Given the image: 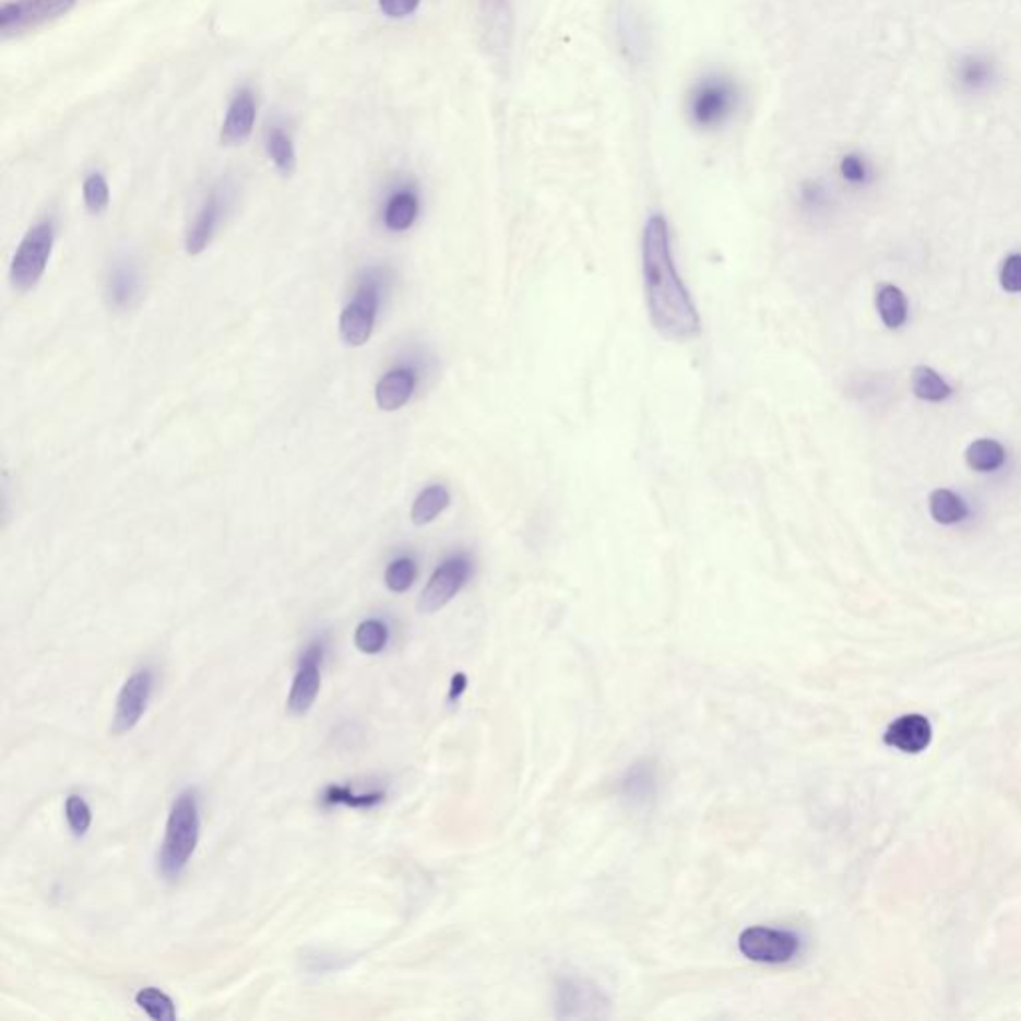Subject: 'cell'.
<instances>
[{"instance_id":"6da1fadb","label":"cell","mask_w":1021,"mask_h":1021,"mask_svg":"<svg viewBox=\"0 0 1021 1021\" xmlns=\"http://www.w3.org/2000/svg\"><path fill=\"white\" fill-rule=\"evenodd\" d=\"M643 276L649 313L656 332L685 342L700 332L699 311L678 276L666 219L653 214L643 234Z\"/></svg>"},{"instance_id":"7a4b0ae2","label":"cell","mask_w":1021,"mask_h":1021,"mask_svg":"<svg viewBox=\"0 0 1021 1021\" xmlns=\"http://www.w3.org/2000/svg\"><path fill=\"white\" fill-rule=\"evenodd\" d=\"M200 840V808L198 794L185 791L174 800L166 824V836L162 842L161 872L168 880L180 878L190 858L194 856Z\"/></svg>"},{"instance_id":"3957f363","label":"cell","mask_w":1021,"mask_h":1021,"mask_svg":"<svg viewBox=\"0 0 1021 1021\" xmlns=\"http://www.w3.org/2000/svg\"><path fill=\"white\" fill-rule=\"evenodd\" d=\"M736 103L738 91L735 82L724 76H709L697 82L690 94V118L699 128L721 127L735 112Z\"/></svg>"},{"instance_id":"277c9868","label":"cell","mask_w":1021,"mask_h":1021,"mask_svg":"<svg viewBox=\"0 0 1021 1021\" xmlns=\"http://www.w3.org/2000/svg\"><path fill=\"white\" fill-rule=\"evenodd\" d=\"M55 231L50 224H38L24 236L12 258L11 282L14 289L28 292L40 282L52 252Z\"/></svg>"},{"instance_id":"5b68a950","label":"cell","mask_w":1021,"mask_h":1021,"mask_svg":"<svg viewBox=\"0 0 1021 1021\" xmlns=\"http://www.w3.org/2000/svg\"><path fill=\"white\" fill-rule=\"evenodd\" d=\"M738 948L745 958L758 964H786L800 952V938L792 931L772 928H748L743 931Z\"/></svg>"},{"instance_id":"8992f818","label":"cell","mask_w":1021,"mask_h":1021,"mask_svg":"<svg viewBox=\"0 0 1021 1021\" xmlns=\"http://www.w3.org/2000/svg\"><path fill=\"white\" fill-rule=\"evenodd\" d=\"M76 0H11L0 9V31L11 36L55 21L72 11Z\"/></svg>"},{"instance_id":"52a82bcc","label":"cell","mask_w":1021,"mask_h":1021,"mask_svg":"<svg viewBox=\"0 0 1021 1021\" xmlns=\"http://www.w3.org/2000/svg\"><path fill=\"white\" fill-rule=\"evenodd\" d=\"M557 1016L567 1020L605 1018L610 1001L601 987L585 980H562L557 986Z\"/></svg>"},{"instance_id":"ba28073f","label":"cell","mask_w":1021,"mask_h":1021,"mask_svg":"<svg viewBox=\"0 0 1021 1021\" xmlns=\"http://www.w3.org/2000/svg\"><path fill=\"white\" fill-rule=\"evenodd\" d=\"M470 574L471 562L467 561V557L460 555L443 562L436 573L431 574L429 583L425 585L424 593L419 597V610L436 613L439 608L446 607L467 583Z\"/></svg>"},{"instance_id":"9c48e42d","label":"cell","mask_w":1021,"mask_h":1021,"mask_svg":"<svg viewBox=\"0 0 1021 1021\" xmlns=\"http://www.w3.org/2000/svg\"><path fill=\"white\" fill-rule=\"evenodd\" d=\"M323 644L313 643L299 658L298 670L287 697V709L292 714H306L318 699L322 685Z\"/></svg>"},{"instance_id":"30bf717a","label":"cell","mask_w":1021,"mask_h":1021,"mask_svg":"<svg viewBox=\"0 0 1021 1021\" xmlns=\"http://www.w3.org/2000/svg\"><path fill=\"white\" fill-rule=\"evenodd\" d=\"M152 689H154V677L149 668L139 670L128 678L116 702L115 721H112L115 735H124L140 723L142 714L149 707Z\"/></svg>"},{"instance_id":"8fae6325","label":"cell","mask_w":1021,"mask_h":1021,"mask_svg":"<svg viewBox=\"0 0 1021 1021\" xmlns=\"http://www.w3.org/2000/svg\"><path fill=\"white\" fill-rule=\"evenodd\" d=\"M376 310H378L376 292L371 287H361L357 292L356 299L345 308L340 318V333L345 344L354 345V347L368 344L373 332Z\"/></svg>"},{"instance_id":"7c38bea8","label":"cell","mask_w":1021,"mask_h":1021,"mask_svg":"<svg viewBox=\"0 0 1021 1021\" xmlns=\"http://www.w3.org/2000/svg\"><path fill=\"white\" fill-rule=\"evenodd\" d=\"M620 796L631 808H649L658 794V776L653 760H639L620 779Z\"/></svg>"},{"instance_id":"4fadbf2b","label":"cell","mask_w":1021,"mask_h":1021,"mask_svg":"<svg viewBox=\"0 0 1021 1021\" xmlns=\"http://www.w3.org/2000/svg\"><path fill=\"white\" fill-rule=\"evenodd\" d=\"M256 110L258 108H256V98H253L252 91L244 88V91L236 94L230 103V108H228L226 120H224L222 134H219L222 144L238 146V144H244L246 140L250 139L253 124H256Z\"/></svg>"},{"instance_id":"5bb4252c","label":"cell","mask_w":1021,"mask_h":1021,"mask_svg":"<svg viewBox=\"0 0 1021 1021\" xmlns=\"http://www.w3.org/2000/svg\"><path fill=\"white\" fill-rule=\"evenodd\" d=\"M931 740V724L922 714H906L890 724L886 731V745L894 746L902 752H922Z\"/></svg>"},{"instance_id":"9a60e30c","label":"cell","mask_w":1021,"mask_h":1021,"mask_svg":"<svg viewBox=\"0 0 1021 1021\" xmlns=\"http://www.w3.org/2000/svg\"><path fill=\"white\" fill-rule=\"evenodd\" d=\"M414 390V373L407 369H395L385 378L379 379L378 388H376V402L383 412H397L409 402Z\"/></svg>"},{"instance_id":"2e32d148","label":"cell","mask_w":1021,"mask_h":1021,"mask_svg":"<svg viewBox=\"0 0 1021 1021\" xmlns=\"http://www.w3.org/2000/svg\"><path fill=\"white\" fill-rule=\"evenodd\" d=\"M218 218L219 200L216 195H212V198L207 200L206 206L202 207V212L198 214L194 226L188 231L186 250H188L190 256H198V253H202L206 250L207 244L212 240V234L216 230Z\"/></svg>"},{"instance_id":"e0dca14e","label":"cell","mask_w":1021,"mask_h":1021,"mask_svg":"<svg viewBox=\"0 0 1021 1021\" xmlns=\"http://www.w3.org/2000/svg\"><path fill=\"white\" fill-rule=\"evenodd\" d=\"M449 501H451V497H449V491L443 485L427 487L415 499L414 507H412V521H414L415 525H429L431 521H436L437 517L448 509Z\"/></svg>"},{"instance_id":"ac0fdd59","label":"cell","mask_w":1021,"mask_h":1021,"mask_svg":"<svg viewBox=\"0 0 1021 1021\" xmlns=\"http://www.w3.org/2000/svg\"><path fill=\"white\" fill-rule=\"evenodd\" d=\"M876 308H878V313L882 318V322L888 325V328H902L907 320V301L906 296L898 289L895 286H886L878 289L876 294Z\"/></svg>"},{"instance_id":"d6986e66","label":"cell","mask_w":1021,"mask_h":1021,"mask_svg":"<svg viewBox=\"0 0 1021 1021\" xmlns=\"http://www.w3.org/2000/svg\"><path fill=\"white\" fill-rule=\"evenodd\" d=\"M912 391L924 402H943L952 395V388L941 379L938 371L918 366L912 371Z\"/></svg>"},{"instance_id":"ffe728a7","label":"cell","mask_w":1021,"mask_h":1021,"mask_svg":"<svg viewBox=\"0 0 1021 1021\" xmlns=\"http://www.w3.org/2000/svg\"><path fill=\"white\" fill-rule=\"evenodd\" d=\"M929 513L934 517V521H938L941 525H953V523L964 521L967 507L950 489H936L929 495Z\"/></svg>"},{"instance_id":"44dd1931","label":"cell","mask_w":1021,"mask_h":1021,"mask_svg":"<svg viewBox=\"0 0 1021 1021\" xmlns=\"http://www.w3.org/2000/svg\"><path fill=\"white\" fill-rule=\"evenodd\" d=\"M965 461L972 470L989 473L1006 463V449L994 439H977L965 451Z\"/></svg>"},{"instance_id":"7402d4cb","label":"cell","mask_w":1021,"mask_h":1021,"mask_svg":"<svg viewBox=\"0 0 1021 1021\" xmlns=\"http://www.w3.org/2000/svg\"><path fill=\"white\" fill-rule=\"evenodd\" d=\"M419 212L417 195L412 192H400L393 195L385 207V224L390 230L403 231L412 228Z\"/></svg>"},{"instance_id":"603a6c76","label":"cell","mask_w":1021,"mask_h":1021,"mask_svg":"<svg viewBox=\"0 0 1021 1021\" xmlns=\"http://www.w3.org/2000/svg\"><path fill=\"white\" fill-rule=\"evenodd\" d=\"M265 149H268V154H270L272 162L276 164L280 173L284 174V176L294 174V170H296V149H294L292 136L287 132H284L282 128H272L270 134H268Z\"/></svg>"},{"instance_id":"cb8c5ba5","label":"cell","mask_w":1021,"mask_h":1021,"mask_svg":"<svg viewBox=\"0 0 1021 1021\" xmlns=\"http://www.w3.org/2000/svg\"><path fill=\"white\" fill-rule=\"evenodd\" d=\"M323 804L325 806H337V804H344V806H352V808H373L378 804L385 800V792H357L352 791L349 786H328L325 792H323Z\"/></svg>"},{"instance_id":"d4e9b609","label":"cell","mask_w":1021,"mask_h":1021,"mask_svg":"<svg viewBox=\"0 0 1021 1021\" xmlns=\"http://www.w3.org/2000/svg\"><path fill=\"white\" fill-rule=\"evenodd\" d=\"M136 1006L154 1021L176 1020V1006L173 998L158 987H142L136 994Z\"/></svg>"},{"instance_id":"484cf974","label":"cell","mask_w":1021,"mask_h":1021,"mask_svg":"<svg viewBox=\"0 0 1021 1021\" xmlns=\"http://www.w3.org/2000/svg\"><path fill=\"white\" fill-rule=\"evenodd\" d=\"M390 631L383 620H364L356 631V646L366 654H378L388 646Z\"/></svg>"},{"instance_id":"4316f807","label":"cell","mask_w":1021,"mask_h":1021,"mask_svg":"<svg viewBox=\"0 0 1021 1021\" xmlns=\"http://www.w3.org/2000/svg\"><path fill=\"white\" fill-rule=\"evenodd\" d=\"M139 274L130 265H122L110 277V298L116 306H128L130 299L139 296Z\"/></svg>"},{"instance_id":"83f0119b","label":"cell","mask_w":1021,"mask_h":1021,"mask_svg":"<svg viewBox=\"0 0 1021 1021\" xmlns=\"http://www.w3.org/2000/svg\"><path fill=\"white\" fill-rule=\"evenodd\" d=\"M964 69L960 70V82L974 93L984 91L996 79L994 69H992V64L987 60H982L980 57H970L964 60Z\"/></svg>"},{"instance_id":"f1b7e54d","label":"cell","mask_w":1021,"mask_h":1021,"mask_svg":"<svg viewBox=\"0 0 1021 1021\" xmlns=\"http://www.w3.org/2000/svg\"><path fill=\"white\" fill-rule=\"evenodd\" d=\"M67 820H69L70 830L72 834L76 838H82L88 828L93 824V812H91V806L86 804V800L79 796V794H72L67 798Z\"/></svg>"},{"instance_id":"f546056e","label":"cell","mask_w":1021,"mask_h":1021,"mask_svg":"<svg viewBox=\"0 0 1021 1021\" xmlns=\"http://www.w3.org/2000/svg\"><path fill=\"white\" fill-rule=\"evenodd\" d=\"M415 577H417V567L412 559L407 557H402L397 561L391 562L385 571V585L393 593H405L409 586L414 585Z\"/></svg>"},{"instance_id":"4dcf8cb0","label":"cell","mask_w":1021,"mask_h":1021,"mask_svg":"<svg viewBox=\"0 0 1021 1021\" xmlns=\"http://www.w3.org/2000/svg\"><path fill=\"white\" fill-rule=\"evenodd\" d=\"M82 194H84V204L88 207V212H93V214H103L104 210L108 207V202H110V190H108V185H106V180L100 174H93V176H88L84 180Z\"/></svg>"},{"instance_id":"1f68e13d","label":"cell","mask_w":1021,"mask_h":1021,"mask_svg":"<svg viewBox=\"0 0 1021 1021\" xmlns=\"http://www.w3.org/2000/svg\"><path fill=\"white\" fill-rule=\"evenodd\" d=\"M999 282L1006 292H1021V253H1011L1004 260Z\"/></svg>"},{"instance_id":"d6a6232c","label":"cell","mask_w":1021,"mask_h":1021,"mask_svg":"<svg viewBox=\"0 0 1021 1021\" xmlns=\"http://www.w3.org/2000/svg\"><path fill=\"white\" fill-rule=\"evenodd\" d=\"M422 0H379V9L391 19H403L417 11Z\"/></svg>"},{"instance_id":"836d02e7","label":"cell","mask_w":1021,"mask_h":1021,"mask_svg":"<svg viewBox=\"0 0 1021 1021\" xmlns=\"http://www.w3.org/2000/svg\"><path fill=\"white\" fill-rule=\"evenodd\" d=\"M842 174L844 178L850 180V182H862L866 178V168H864V162L856 156H846L842 161Z\"/></svg>"},{"instance_id":"e575fe53","label":"cell","mask_w":1021,"mask_h":1021,"mask_svg":"<svg viewBox=\"0 0 1021 1021\" xmlns=\"http://www.w3.org/2000/svg\"><path fill=\"white\" fill-rule=\"evenodd\" d=\"M467 689V677L463 673H458L453 680H451V689H449V702H455V700L461 699V694Z\"/></svg>"}]
</instances>
